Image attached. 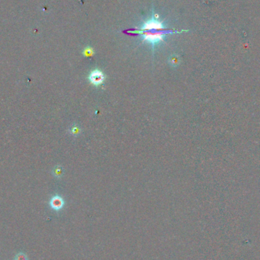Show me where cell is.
<instances>
[{"mask_svg":"<svg viewBox=\"0 0 260 260\" xmlns=\"http://www.w3.org/2000/svg\"><path fill=\"white\" fill-rule=\"evenodd\" d=\"M15 260H27V257L24 254H18L16 256Z\"/></svg>","mask_w":260,"mask_h":260,"instance_id":"cell-6","label":"cell"},{"mask_svg":"<svg viewBox=\"0 0 260 260\" xmlns=\"http://www.w3.org/2000/svg\"><path fill=\"white\" fill-rule=\"evenodd\" d=\"M88 79H89L91 83H92L94 85H96V86H98V85H101L104 82V75L102 71L96 69L91 71Z\"/></svg>","mask_w":260,"mask_h":260,"instance_id":"cell-2","label":"cell"},{"mask_svg":"<svg viewBox=\"0 0 260 260\" xmlns=\"http://www.w3.org/2000/svg\"><path fill=\"white\" fill-rule=\"evenodd\" d=\"M170 63L172 65H177L179 63V58L177 56H172L170 59Z\"/></svg>","mask_w":260,"mask_h":260,"instance_id":"cell-5","label":"cell"},{"mask_svg":"<svg viewBox=\"0 0 260 260\" xmlns=\"http://www.w3.org/2000/svg\"><path fill=\"white\" fill-rule=\"evenodd\" d=\"M178 33L177 31L168 29L161 21L159 16L153 12L152 18L144 23L138 30L133 33L139 34L141 40L149 43L152 46V49L163 41L165 37L168 34Z\"/></svg>","mask_w":260,"mask_h":260,"instance_id":"cell-1","label":"cell"},{"mask_svg":"<svg viewBox=\"0 0 260 260\" xmlns=\"http://www.w3.org/2000/svg\"><path fill=\"white\" fill-rule=\"evenodd\" d=\"M53 174L57 177H60L63 174V169H62V167H55V169L53 170Z\"/></svg>","mask_w":260,"mask_h":260,"instance_id":"cell-4","label":"cell"},{"mask_svg":"<svg viewBox=\"0 0 260 260\" xmlns=\"http://www.w3.org/2000/svg\"><path fill=\"white\" fill-rule=\"evenodd\" d=\"M93 53V50L92 49H91V48L90 47H88L86 49H85V54L86 56H89V55H91V54Z\"/></svg>","mask_w":260,"mask_h":260,"instance_id":"cell-7","label":"cell"},{"mask_svg":"<svg viewBox=\"0 0 260 260\" xmlns=\"http://www.w3.org/2000/svg\"><path fill=\"white\" fill-rule=\"evenodd\" d=\"M50 205L54 209H60L63 205V200L60 196H54V197H53L52 199H51Z\"/></svg>","mask_w":260,"mask_h":260,"instance_id":"cell-3","label":"cell"}]
</instances>
